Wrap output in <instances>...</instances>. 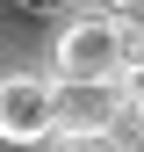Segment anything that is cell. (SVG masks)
Wrapping results in <instances>:
<instances>
[{
	"mask_svg": "<svg viewBox=\"0 0 144 152\" xmlns=\"http://www.w3.org/2000/svg\"><path fill=\"white\" fill-rule=\"evenodd\" d=\"M58 87H101V80H122L130 72V51H122V22L108 15H72L58 29Z\"/></svg>",
	"mask_w": 144,
	"mask_h": 152,
	"instance_id": "obj_1",
	"label": "cell"
},
{
	"mask_svg": "<svg viewBox=\"0 0 144 152\" xmlns=\"http://www.w3.org/2000/svg\"><path fill=\"white\" fill-rule=\"evenodd\" d=\"M0 138L7 145L58 138V80H43V72H7V80H0Z\"/></svg>",
	"mask_w": 144,
	"mask_h": 152,
	"instance_id": "obj_2",
	"label": "cell"
},
{
	"mask_svg": "<svg viewBox=\"0 0 144 152\" xmlns=\"http://www.w3.org/2000/svg\"><path fill=\"white\" fill-rule=\"evenodd\" d=\"M130 109H122V80H101V87H58V130L72 138H108Z\"/></svg>",
	"mask_w": 144,
	"mask_h": 152,
	"instance_id": "obj_3",
	"label": "cell"
},
{
	"mask_svg": "<svg viewBox=\"0 0 144 152\" xmlns=\"http://www.w3.org/2000/svg\"><path fill=\"white\" fill-rule=\"evenodd\" d=\"M122 109L144 123V65H130V72H122Z\"/></svg>",
	"mask_w": 144,
	"mask_h": 152,
	"instance_id": "obj_4",
	"label": "cell"
},
{
	"mask_svg": "<svg viewBox=\"0 0 144 152\" xmlns=\"http://www.w3.org/2000/svg\"><path fill=\"white\" fill-rule=\"evenodd\" d=\"M50 152H115V145H108V138H72V130H58Z\"/></svg>",
	"mask_w": 144,
	"mask_h": 152,
	"instance_id": "obj_5",
	"label": "cell"
},
{
	"mask_svg": "<svg viewBox=\"0 0 144 152\" xmlns=\"http://www.w3.org/2000/svg\"><path fill=\"white\" fill-rule=\"evenodd\" d=\"M108 22H144V0H101Z\"/></svg>",
	"mask_w": 144,
	"mask_h": 152,
	"instance_id": "obj_6",
	"label": "cell"
},
{
	"mask_svg": "<svg viewBox=\"0 0 144 152\" xmlns=\"http://www.w3.org/2000/svg\"><path fill=\"white\" fill-rule=\"evenodd\" d=\"M122 51H130V65H144V22H122Z\"/></svg>",
	"mask_w": 144,
	"mask_h": 152,
	"instance_id": "obj_7",
	"label": "cell"
},
{
	"mask_svg": "<svg viewBox=\"0 0 144 152\" xmlns=\"http://www.w3.org/2000/svg\"><path fill=\"white\" fill-rule=\"evenodd\" d=\"M137 152H144V145H137Z\"/></svg>",
	"mask_w": 144,
	"mask_h": 152,
	"instance_id": "obj_8",
	"label": "cell"
}]
</instances>
